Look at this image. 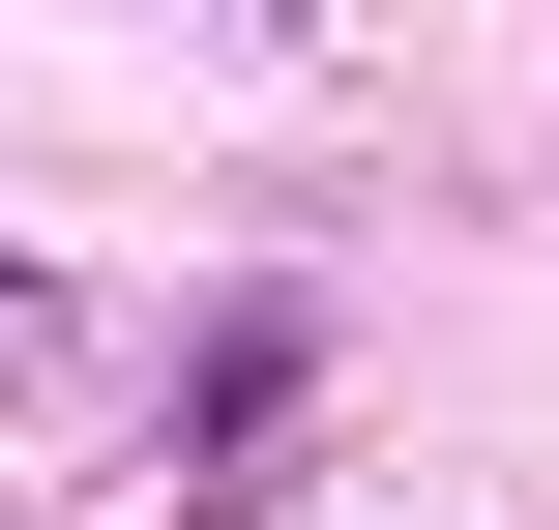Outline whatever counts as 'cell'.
<instances>
[{
  "label": "cell",
  "mask_w": 559,
  "mask_h": 530,
  "mask_svg": "<svg viewBox=\"0 0 559 530\" xmlns=\"http://www.w3.org/2000/svg\"><path fill=\"white\" fill-rule=\"evenodd\" d=\"M0 354H29V266H0Z\"/></svg>",
  "instance_id": "6da1fadb"
}]
</instances>
